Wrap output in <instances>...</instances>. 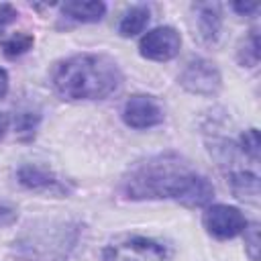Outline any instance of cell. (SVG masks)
I'll return each mask as SVG.
<instances>
[{"label":"cell","mask_w":261,"mask_h":261,"mask_svg":"<svg viewBox=\"0 0 261 261\" xmlns=\"http://www.w3.org/2000/svg\"><path fill=\"white\" fill-rule=\"evenodd\" d=\"M122 194L130 200L173 198L190 208L208 206L212 184L177 153H161L137 163L122 179Z\"/></svg>","instance_id":"1"},{"label":"cell","mask_w":261,"mask_h":261,"mask_svg":"<svg viewBox=\"0 0 261 261\" xmlns=\"http://www.w3.org/2000/svg\"><path fill=\"white\" fill-rule=\"evenodd\" d=\"M51 84L65 100H102L120 88L122 73L108 55L80 53L55 63Z\"/></svg>","instance_id":"2"},{"label":"cell","mask_w":261,"mask_h":261,"mask_svg":"<svg viewBox=\"0 0 261 261\" xmlns=\"http://www.w3.org/2000/svg\"><path fill=\"white\" fill-rule=\"evenodd\" d=\"M202 220H204V228L208 230V234H212L218 241L232 239L241 234L247 226V218L243 216V212L228 204L208 206Z\"/></svg>","instance_id":"3"},{"label":"cell","mask_w":261,"mask_h":261,"mask_svg":"<svg viewBox=\"0 0 261 261\" xmlns=\"http://www.w3.org/2000/svg\"><path fill=\"white\" fill-rule=\"evenodd\" d=\"M179 84L192 94L212 96L220 90L222 77L214 63L198 57V59H192L190 63H186L184 71L179 73Z\"/></svg>","instance_id":"4"},{"label":"cell","mask_w":261,"mask_h":261,"mask_svg":"<svg viewBox=\"0 0 261 261\" xmlns=\"http://www.w3.org/2000/svg\"><path fill=\"white\" fill-rule=\"evenodd\" d=\"M181 37L173 27H157L143 35L139 53L151 61H169L179 53Z\"/></svg>","instance_id":"5"},{"label":"cell","mask_w":261,"mask_h":261,"mask_svg":"<svg viewBox=\"0 0 261 261\" xmlns=\"http://www.w3.org/2000/svg\"><path fill=\"white\" fill-rule=\"evenodd\" d=\"M106 261H165V251L155 241L133 237L108 247Z\"/></svg>","instance_id":"6"},{"label":"cell","mask_w":261,"mask_h":261,"mask_svg":"<svg viewBox=\"0 0 261 261\" xmlns=\"http://www.w3.org/2000/svg\"><path fill=\"white\" fill-rule=\"evenodd\" d=\"M122 120L130 128H149L163 122V110L151 96L135 94L122 106Z\"/></svg>","instance_id":"7"},{"label":"cell","mask_w":261,"mask_h":261,"mask_svg":"<svg viewBox=\"0 0 261 261\" xmlns=\"http://www.w3.org/2000/svg\"><path fill=\"white\" fill-rule=\"evenodd\" d=\"M16 177L24 188L35 190V192H49L55 196H65L69 192L67 186L55 173H51L43 167H37V165H22L18 169Z\"/></svg>","instance_id":"8"},{"label":"cell","mask_w":261,"mask_h":261,"mask_svg":"<svg viewBox=\"0 0 261 261\" xmlns=\"http://www.w3.org/2000/svg\"><path fill=\"white\" fill-rule=\"evenodd\" d=\"M228 181H230L232 194L239 200L249 202V204L259 202V177H257V173H251L247 169H239V171L230 173Z\"/></svg>","instance_id":"9"},{"label":"cell","mask_w":261,"mask_h":261,"mask_svg":"<svg viewBox=\"0 0 261 261\" xmlns=\"http://www.w3.org/2000/svg\"><path fill=\"white\" fill-rule=\"evenodd\" d=\"M61 12L75 20V22H98L104 12H106V4L104 2H80V0H73V2H65L61 4Z\"/></svg>","instance_id":"10"},{"label":"cell","mask_w":261,"mask_h":261,"mask_svg":"<svg viewBox=\"0 0 261 261\" xmlns=\"http://www.w3.org/2000/svg\"><path fill=\"white\" fill-rule=\"evenodd\" d=\"M198 31L206 43H214L220 35V10L216 4H198Z\"/></svg>","instance_id":"11"},{"label":"cell","mask_w":261,"mask_h":261,"mask_svg":"<svg viewBox=\"0 0 261 261\" xmlns=\"http://www.w3.org/2000/svg\"><path fill=\"white\" fill-rule=\"evenodd\" d=\"M149 22V8L139 4V6H133L124 12V16L120 18V24H118V33L122 37H135L139 33H143V29L147 27Z\"/></svg>","instance_id":"12"},{"label":"cell","mask_w":261,"mask_h":261,"mask_svg":"<svg viewBox=\"0 0 261 261\" xmlns=\"http://www.w3.org/2000/svg\"><path fill=\"white\" fill-rule=\"evenodd\" d=\"M237 59L243 67H255L259 63V35H257V31H251L239 43Z\"/></svg>","instance_id":"13"},{"label":"cell","mask_w":261,"mask_h":261,"mask_svg":"<svg viewBox=\"0 0 261 261\" xmlns=\"http://www.w3.org/2000/svg\"><path fill=\"white\" fill-rule=\"evenodd\" d=\"M33 43H35L33 35H29V33H14V35L6 37V39L0 43V47H2L4 55L12 59V57H18V55L27 53V51L33 47Z\"/></svg>","instance_id":"14"},{"label":"cell","mask_w":261,"mask_h":261,"mask_svg":"<svg viewBox=\"0 0 261 261\" xmlns=\"http://www.w3.org/2000/svg\"><path fill=\"white\" fill-rule=\"evenodd\" d=\"M241 151L251 161L259 159V130L257 128H249V130H245L241 135Z\"/></svg>","instance_id":"15"},{"label":"cell","mask_w":261,"mask_h":261,"mask_svg":"<svg viewBox=\"0 0 261 261\" xmlns=\"http://www.w3.org/2000/svg\"><path fill=\"white\" fill-rule=\"evenodd\" d=\"M245 249L251 261H259V224H247L245 226Z\"/></svg>","instance_id":"16"},{"label":"cell","mask_w":261,"mask_h":261,"mask_svg":"<svg viewBox=\"0 0 261 261\" xmlns=\"http://www.w3.org/2000/svg\"><path fill=\"white\" fill-rule=\"evenodd\" d=\"M39 124V114L37 112H22L16 116V133L24 139L35 135V128Z\"/></svg>","instance_id":"17"},{"label":"cell","mask_w":261,"mask_h":261,"mask_svg":"<svg viewBox=\"0 0 261 261\" xmlns=\"http://www.w3.org/2000/svg\"><path fill=\"white\" fill-rule=\"evenodd\" d=\"M16 10H14V6L12 4H0V31L6 27V24H10L12 20H16Z\"/></svg>","instance_id":"18"},{"label":"cell","mask_w":261,"mask_h":261,"mask_svg":"<svg viewBox=\"0 0 261 261\" xmlns=\"http://www.w3.org/2000/svg\"><path fill=\"white\" fill-rule=\"evenodd\" d=\"M14 218H16V210H14L10 204L0 202V226H8V224H12Z\"/></svg>","instance_id":"19"},{"label":"cell","mask_w":261,"mask_h":261,"mask_svg":"<svg viewBox=\"0 0 261 261\" xmlns=\"http://www.w3.org/2000/svg\"><path fill=\"white\" fill-rule=\"evenodd\" d=\"M232 8H234L239 14H251V12H255V10L259 8V4H257V2H234Z\"/></svg>","instance_id":"20"},{"label":"cell","mask_w":261,"mask_h":261,"mask_svg":"<svg viewBox=\"0 0 261 261\" xmlns=\"http://www.w3.org/2000/svg\"><path fill=\"white\" fill-rule=\"evenodd\" d=\"M6 92H8V73L0 67V100L6 96Z\"/></svg>","instance_id":"21"},{"label":"cell","mask_w":261,"mask_h":261,"mask_svg":"<svg viewBox=\"0 0 261 261\" xmlns=\"http://www.w3.org/2000/svg\"><path fill=\"white\" fill-rule=\"evenodd\" d=\"M6 124H8L6 116H4V114H0V137H2V135H4V130H6Z\"/></svg>","instance_id":"22"}]
</instances>
